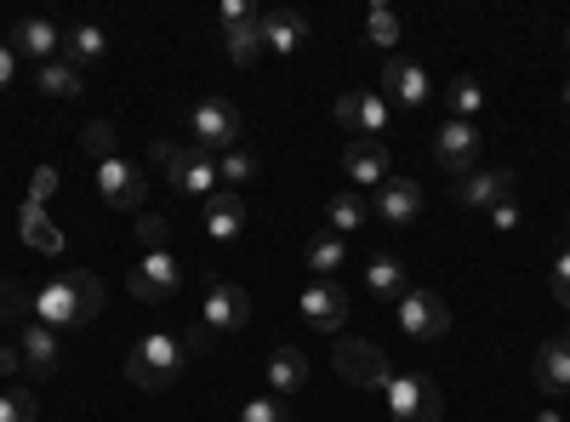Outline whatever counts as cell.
Masks as SVG:
<instances>
[{
    "label": "cell",
    "mask_w": 570,
    "mask_h": 422,
    "mask_svg": "<svg viewBox=\"0 0 570 422\" xmlns=\"http://www.w3.org/2000/svg\"><path fill=\"white\" fill-rule=\"evenodd\" d=\"M98 314H104V279L91 268H69L35 292V320L52 325V332H75V325H91Z\"/></svg>",
    "instance_id": "1"
},
{
    "label": "cell",
    "mask_w": 570,
    "mask_h": 422,
    "mask_svg": "<svg viewBox=\"0 0 570 422\" xmlns=\"http://www.w3.org/2000/svg\"><path fill=\"white\" fill-rule=\"evenodd\" d=\"M183 365H188V343L171 337V332H149V337H137L131 354H126V383L137 389H171L183 377Z\"/></svg>",
    "instance_id": "2"
},
{
    "label": "cell",
    "mask_w": 570,
    "mask_h": 422,
    "mask_svg": "<svg viewBox=\"0 0 570 422\" xmlns=\"http://www.w3.org/2000/svg\"><path fill=\"white\" fill-rule=\"evenodd\" d=\"M149 155L160 160V171H166V183L177 195H195V200H212L217 195V160L212 155H200L195 144L188 149H177V144H149Z\"/></svg>",
    "instance_id": "3"
},
{
    "label": "cell",
    "mask_w": 570,
    "mask_h": 422,
    "mask_svg": "<svg viewBox=\"0 0 570 422\" xmlns=\"http://www.w3.org/2000/svg\"><path fill=\"white\" fill-rule=\"evenodd\" d=\"M383 400H389V416H394V422H440V416H445L440 383L422 377V371H394L389 389H383Z\"/></svg>",
    "instance_id": "4"
},
{
    "label": "cell",
    "mask_w": 570,
    "mask_h": 422,
    "mask_svg": "<svg viewBox=\"0 0 570 422\" xmlns=\"http://www.w3.org/2000/svg\"><path fill=\"white\" fill-rule=\"evenodd\" d=\"M331 365H337V377L354 383V389H389V377H394L389 349L371 343V337H343L337 354H331Z\"/></svg>",
    "instance_id": "5"
},
{
    "label": "cell",
    "mask_w": 570,
    "mask_h": 422,
    "mask_svg": "<svg viewBox=\"0 0 570 422\" xmlns=\"http://www.w3.org/2000/svg\"><path fill=\"white\" fill-rule=\"evenodd\" d=\"M188 131H195L200 155H228V149H240V109L228 98H200L188 109Z\"/></svg>",
    "instance_id": "6"
},
{
    "label": "cell",
    "mask_w": 570,
    "mask_h": 422,
    "mask_svg": "<svg viewBox=\"0 0 570 422\" xmlns=\"http://www.w3.org/2000/svg\"><path fill=\"white\" fill-rule=\"evenodd\" d=\"M246 320H252V297L234 286V279L212 274L206 279V303H200V325L217 337V332H246Z\"/></svg>",
    "instance_id": "7"
},
{
    "label": "cell",
    "mask_w": 570,
    "mask_h": 422,
    "mask_svg": "<svg viewBox=\"0 0 570 422\" xmlns=\"http://www.w3.org/2000/svg\"><path fill=\"white\" fill-rule=\"evenodd\" d=\"M394 320H400V332L416 337V343H440V337L451 332V308H445V297H434V292H405V297L394 303Z\"/></svg>",
    "instance_id": "8"
},
{
    "label": "cell",
    "mask_w": 570,
    "mask_h": 422,
    "mask_svg": "<svg viewBox=\"0 0 570 422\" xmlns=\"http://www.w3.org/2000/svg\"><path fill=\"white\" fill-rule=\"evenodd\" d=\"M98 195H104V206H115V212H137L142 200H149V171H142L137 160H104L98 166Z\"/></svg>",
    "instance_id": "9"
},
{
    "label": "cell",
    "mask_w": 570,
    "mask_h": 422,
    "mask_svg": "<svg viewBox=\"0 0 570 422\" xmlns=\"http://www.w3.org/2000/svg\"><path fill=\"white\" fill-rule=\"evenodd\" d=\"M337 126L348 137H376L394 126V104L383 98V91H343L337 98Z\"/></svg>",
    "instance_id": "10"
},
{
    "label": "cell",
    "mask_w": 570,
    "mask_h": 422,
    "mask_svg": "<svg viewBox=\"0 0 570 422\" xmlns=\"http://www.w3.org/2000/svg\"><path fill=\"white\" fill-rule=\"evenodd\" d=\"M434 160H440V171H451V177L480 171V131H473V120H445V126L434 131Z\"/></svg>",
    "instance_id": "11"
},
{
    "label": "cell",
    "mask_w": 570,
    "mask_h": 422,
    "mask_svg": "<svg viewBox=\"0 0 570 422\" xmlns=\"http://www.w3.org/2000/svg\"><path fill=\"white\" fill-rule=\"evenodd\" d=\"M131 297L137 303H166L177 286H183V263L171 257V252H142V263L131 268Z\"/></svg>",
    "instance_id": "12"
},
{
    "label": "cell",
    "mask_w": 570,
    "mask_h": 422,
    "mask_svg": "<svg viewBox=\"0 0 570 422\" xmlns=\"http://www.w3.org/2000/svg\"><path fill=\"white\" fill-rule=\"evenodd\" d=\"M297 308H303V320L314 325V332H337V325L348 320V292L337 286V279H308Z\"/></svg>",
    "instance_id": "13"
},
{
    "label": "cell",
    "mask_w": 570,
    "mask_h": 422,
    "mask_svg": "<svg viewBox=\"0 0 570 422\" xmlns=\"http://www.w3.org/2000/svg\"><path fill=\"white\" fill-rule=\"evenodd\" d=\"M371 212H376V223H383V228H411V223L422 217V183H411V177H389L383 189H376Z\"/></svg>",
    "instance_id": "14"
},
{
    "label": "cell",
    "mask_w": 570,
    "mask_h": 422,
    "mask_svg": "<svg viewBox=\"0 0 570 422\" xmlns=\"http://www.w3.org/2000/svg\"><path fill=\"white\" fill-rule=\"evenodd\" d=\"M18 354H23L29 377H58V365H63L58 332H52V325H40V320H23V325H18Z\"/></svg>",
    "instance_id": "15"
},
{
    "label": "cell",
    "mask_w": 570,
    "mask_h": 422,
    "mask_svg": "<svg viewBox=\"0 0 570 422\" xmlns=\"http://www.w3.org/2000/svg\"><path fill=\"white\" fill-rule=\"evenodd\" d=\"M257 29H263V46H268V52H279V58L303 52V40H308V18H303L297 7H268V12H257Z\"/></svg>",
    "instance_id": "16"
},
{
    "label": "cell",
    "mask_w": 570,
    "mask_h": 422,
    "mask_svg": "<svg viewBox=\"0 0 570 422\" xmlns=\"http://www.w3.org/2000/svg\"><path fill=\"white\" fill-rule=\"evenodd\" d=\"M383 91H389V104H400V109H422L428 98H434L428 69L411 63V58H389V63H383Z\"/></svg>",
    "instance_id": "17"
},
{
    "label": "cell",
    "mask_w": 570,
    "mask_h": 422,
    "mask_svg": "<svg viewBox=\"0 0 570 422\" xmlns=\"http://www.w3.org/2000/svg\"><path fill=\"white\" fill-rule=\"evenodd\" d=\"M343 171H348V183H360V189H383L389 183V149L376 144V137H348V149H343Z\"/></svg>",
    "instance_id": "18"
},
{
    "label": "cell",
    "mask_w": 570,
    "mask_h": 422,
    "mask_svg": "<svg viewBox=\"0 0 570 422\" xmlns=\"http://www.w3.org/2000/svg\"><path fill=\"white\" fill-rule=\"evenodd\" d=\"M12 52L52 63V58H63V35H58V23H52V18H23V23L12 29Z\"/></svg>",
    "instance_id": "19"
},
{
    "label": "cell",
    "mask_w": 570,
    "mask_h": 422,
    "mask_svg": "<svg viewBox=\"0 0 570 422\" xmlns=\"http://www.w3.org/2000/svg\"><path fill=\"white\" fill-rule=\"evenodd\" d=\"M531 377H537L542 394H570V337H548V343L537 349Z\"/></svg>",
    "instance_id": "20"
},
{
    "label": "cell",
    "mask_w": 570,
    "mask_h": 422,
    "mask_svg": "<svg viewBox=\"0 0 570 422\" xmlns=\"http://www.w3.org/2000/svg\"><path fill=\"white\" fill-rule=\"evenodd\" d=\"M513 195V171H468L462 183H456V206H497V200H508Z\"/></svg>",
    "instance_id": "21"
},
{
    "label": "cell",
    "mask_w": 570,
    "mask_h": 422,
    "mask_svg": "<svg viewBox=\"0 0 570 422\" xmlns=\"http://www.w3.org/2000/svg\"><path fill=\"white\" fill-rule=\"evenodd\" d=\"M200 228L212 234V241H240V228H246V200H240V195H212Z\"/></svg>",
    "instance_id": "22"
},
{
    "label": "cell",
    "mask_w": 570,
    "mask_h": 422,
    "mask_svg": "<svg viewBox=\"0 0 570 422\" xmlns=\"http://www.w3.org/2000/svg\"><path fill=\"white\" fill-rule=\"evenodd\" d=\"M325 223H331V234L343 241V234H354V228L371 223V200H365L360 189H337V195L325 200Z\"/></svg>",
    "instance_id": "23"
},
{
    "label": "cell",
    "mask_w": 570,
    "mask_h": 422,
    "mask_svg": "<svg viewBox=\"0 0 570 422\" xmlns=\"http://www.w3.org/2000/svg\"><path fill=\"white\" fill-rule=\"evenodd\" d=\"M365 286H371V297H376V303H400V297L411 292L405 263H400V257H371V268H365Z\"/></svg>",
    "instance_id": "24"
},
{
    "label": "cell",
    "mask_w": 570,
    "mask_h": 422,
    "mask_svg": "<svg viewBox=\"0 0 570 422\" xmlns=\"http://www.w3.org/2000/svg\"><path fill=\"white\" fill-rule=\"evenodd\" d=\"M18 223H23V241H29L35 252H46V257H58V252H63V228L52 223V212H46V206H29V200H23Z\"/></svg>",
    "instance_id": "25"
},
{
    "label": "cell",
    "mask_w": 570,
    "mask_h": 422,
    "mask_svg": "<svg viewBox=\"0 0 570 422\" xmlns=\"http://www.w3.org/2000/svg\"><path fill=\"white\" fill-rule=\"evenodd\" d=\"M104 52H109V35L98 29V23H75L69 35H63V63H104Z\"/></svg>",
    "instance_id": "26"
},
{
    "label": "cell",
    "mask_w": 570,
    "mask_h": 422,
    "mask_svg": "<svg viewBox=\"0 0 570 422\" xmlns=\"http://www.w3.org/2000/svg\"><path fill=\"white\" fill-rule=\"evenodd\" d=\"M223 52H228V63H240V69H252L268 46H263V29H257V18L252 23H228L223 29Z\"/></svg>",
    "instance_id": "27"
},
{
    "label": "cell",
    "mask_w": 570,
    "mask_h": 422,
    "mask_svg": "<svg viewBox=\"0 0 570 422\" xmlns=\"http://www.w3.org/2000/svg\"><path fill=\"white\" fill-rule=\"evenodd\" d=\"M308 383V360H303V349H279L274 360H268V389L274 394H297Z\"/></svg>",
    "instance_id": "28"
},
{
    "label": "cell",
    "mask_w": 570,
    "mask_h": 422,
    "mask_svg": "<svg viewBox=\"0 0 570 422\" xmlns=\"http://www.w3.org/2000/svg\"><path fill=\"white\" fill-rule=\"evenodd\" d=\"M35 86L46 91V98H80V91H86V75H80L75 63H63V58H52V63H40V75H35Z\"/></svg>",
    "instance_id": "29"
},
{
    "label": "cell",
    "mask_w": 570,
    "mask_h": 422,
    "mask_svg": "<svg viewBox=\"0 0 570 422\" xmlns=\"http://www.w3.org/2000/svg\"><path fill=\"white\" fill-rule=\"evenodd\" d=\"M343 263H348V246L337 241V234H320V241H308V274H314V279H337Z\"/></svg>",
    "instance_id": "30"
},
{
    "label": "cell",
    "mask_w": 570,
    "mask_h": 422,
    "mask_svg": "<svg viewBox=\"0 0 570 422\" xmlns=\"http://www.w3.org/2000/svg\"><path fill=\"white\" fill-rule=\"evenodd\" d=\"M80 149L91 155V160H115V149H120V131H115V120H91L86 131H80Z\"/></svg>",
    "instance_id": "31"
},
{
    "label": "cell",
    "mask_w": 570,
    "mask_h": 422,
    "mask_svg": "<svg viewBox=\"0 0 570 422\" xmlns=\"http://www.w3.org/2000/svg\"><path fill=\"white\" fill-rule=\"evenodd\" d=\"M445 104H451V120H473V115H480V104H485V91H480V80L456 75L451 91H445Z\"/></svg>",
    "instance_id": "32"
},
{
    "label": "cell",
    "mask_w": 570,
    "mask_h": 422,
    "mask_svg": "<svg viewBox=\"0 0 570 422\" xmlns=\"http://www.w3.org/2000/svg\"><path fill=\"white\" fill-rule=\"evenodd\" d=\"M131 234H137V246H142V252H166V241H171V223H166L160 212H142Z\"/></svg>",
    "instance_id": "33"
},
{
    "label": "cell",
    "mask_w": 570,
    "mask_h": 422,
    "mask_svg": "<svg viewBox=\"0 0 570 422\" xmlns=\"http://www.w3.org/2000/svg\"><path fill=\"white\" fill-rule=\"evenodd\" d=\"M365 35H371V46H400V18L389 7H371L365 12Z\"/></svg>",
    "instance_id": "34"
},
{
    "label": "cell",
    "mask_w": 570,
    "mask_h": 422,
    "mask_svg": "<svg viewBox=\"0 0 570 422\" xmlns=\"http://www.w3.org/2000/svg\"><path fill=\"white\" fill-rule=\"evenodd\" d=\"M217 177L223 183H252L257 177V160L246 149H228V155H217Z\"/></svg>",
    "instance_id": "35"
},
{
    "label": "cell",
    "mask_w": 570,
    "mask_h": 422,
    "mask_svg": "<svg viewBox=\"0 0 570 422\" xmlns=\"http://www.w3.org/2000/svg\"><path fill=\"white\" fill-rule=\"evenodd\" d=\"M0 422H35V394L29 389H7L0 394Z\"/></svg>",
    "instance_id": "36"
},
{
    "label": "cell",
    "mask_w": 570,
    "mask_h": 422,
    "mask_svg": "<svg viewBox=\"0 0 570 422\" xmlns=\"http://www.w3.org/2000/svg\"><path fill=\"white\" fill-rule=\"evenodd\" d=\"M240 422H292V411H285L274 394H263V400H246L240 405Z\"/></svg>",
    "instance_id": "37"
},
{
    "label": "cell",
    "mask_w": 570,
    "mask_h": 422,
    "mask_svg": "<svg viewBox=\"0 0 570 422\" xmlns=\"http://www.w3.org/2000/svg\"><path fill=\"white\" fill-rule=\"evenodd\" d=\"M58 166H35V177H29V206H46V200H52L58 195Z\"/></svg>",
    "instance_id": "38"
},
{
    "label": "cell",
    "mask_w": 570,
    "mask_h": 422,
    "mask_svg": "<svg viewBox=\"0 0 570 422\" xmlns=\"http://www.w3.org/2000/svg\"><path fill=\"white\" fill-rule=\"evenodd\" d=\"M23 308H29V292L18 279H0V320H18L23 325Z\"/></svg>",
    "instance_id": "39"
},
{
    "label": "cell",
    "mask_w": 570,
    "mask_h": 422,
    "mask_svg": "<svg viewBox=\"0 0 570 422\" xmlns=\"http://www.w3.org/2000/svg\"><path fill=\"white\" fill-rule=\"evenodd\" d=\"M553 297L570 308V246H559V263H553Z\"/></svg>",
    "instance_id": "40"
},
{
    "label": "cell",
    "mask_w": 570,
    "mask_h": 422,
    "mask_svg": "<svg viewBox=\"0 0 570 422\" xmlns=\"http://www.w3.org/2000/svg\"><path fill=\"white\" fill-rule=\"evenodd\" d=\"M491 228L513 234V228H519V206H513V200H497V206H491Z\"/></svg>",
    "instance_id": "41"
},
{
    "label": "cell",
    "mask_w": 570,
    "mask_h": 422,
    "mask_svg": "<svg viewBox=\"0 0 570 422\" xmlns=\"http://www.w3.org/2000/svg\"><path fill=\"white\" fill-rule=\"evenodd\" d=\"M257 12H252V0H223V29L228 23H252Z\"/></svg>",
    "instance_id": "42"
},
{
    "label": "cell",
    "mask_w": 570,
    "mask_h": 422,
    "mask_svg": "<svg viewBox=\"0 0 570 422\" xmlns=\"http://www.w3.org/2000/svg\"><path fill=\"white\" fill-rule=\"evenodd\" d=\"M12 80H18V52H12L7 40H0V91H7Z\"/></svg>",
    "instance_id": "43"
},
{
    "label": "cell",
    "mask_w": 570,
    "mask_h": 422,
    "mask_svg": "<svg viewBox=\"0 0 570 422\" xmlns=\"http://www.w3.org/2000/svg\"><path fill=\"white\" fill-rule=\"evenodd\" d=\"M12 371H23V354L18 349H0V377H12Z\"/></svg>",
    "instance_id": "44"
},
{
    "label": "cell",
    "mask_w": 570,
    "mask_h": 422,
    "mask_svg": "<svg viewBox=\"0 0 570 422\" xmlns=\"http://www.w3.org/2000/svg\"><path fill=\"white\" fill-rule=\"evenodd\" d=\"M537 422H559V411H542V416H537Z\"/></svg>",
    "instance_id": "45"
},
{
    "label": "cell",
    "mask_w": 570,
    "mask_h": 422,
    "mask_svg": "<svg viewBox=\"0 0 570 422\" xmlns=\"http://www.w3.org/2000/svg\"><path fill=\"white\" fill-rule=\"evenodd\" d=\"M564 234H570V212H564Z\"/></svg>",
    "instance_id": "46"
},
{
    "label": "cell",
    "mask_w": 570,
    "mask_h": 422,
    "mask_svg": "<svg viewBox=\"0 0 570 422\" xmlns=\"http://www.w3.org/2000/svg\"><path fill=\"white\" fill-rule=\"evenodd\" d=\"M564 104H570V86H564Z\"/></svg>",
    "instance_id": "47"
},
{
    "label": "cell",
    "mask_w": 570,
    "mask_h": 422,
    "mask_svg": "<svg viewBox=\"0 0 570 422\" xmlns=\"http://www.w3.org/2000/svg\"><path fill=\"white\" fill-rule=\"evenodd\" d=\"M564 337H570V325H564Z\"/></svg>",
    "instance_id": "48"
}]
</instances>
